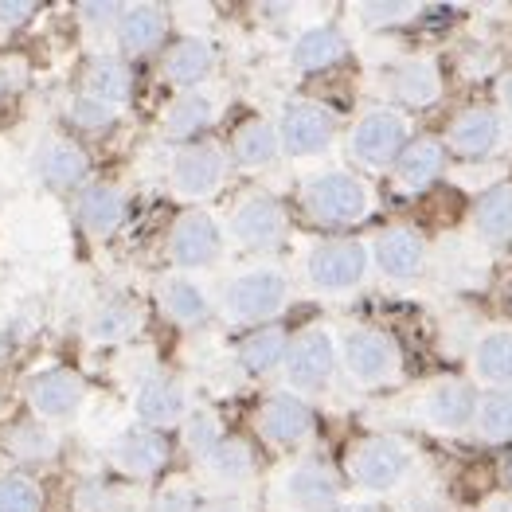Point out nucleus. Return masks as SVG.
<instances>
[{"label":"nucleus","instance_id":"obj_37","mask_svg":"<svg viewBox=\"0 0 512 512\" xmlns=\"http://www.w3.org/2000/svg\"><path fill=\"white\" fill-rule=\"evenodd\" d=\"M4 450H8L16 462H24V466H47V462L59 458L63 438H59V430L40 423V419H24V423L8 427Z\"/></svg>","mask_w":512,"mask_h":512},{"label":"nucleus","instance_id":"obj_9","mask_svg":"<svg viewBox=\"0 0 512 512\" xmlns=\"http://www.w3.org/2000/svg\"><path fill=\"white\" fill-rule=\"evenodd\" d=\"M344 497V473L317 454L290 458L270 485V501L278 512H333Z\"/></svg>","mask_w":512,"mask_h":512},{"label":"nucleus","instance_id":"obj_11","mask_svg":"<svg viewBox=\"0 0 512 512\" xmlns=\"http://www.w3.org/2000/svg\"><path fill=\"white\" fill-rule=\"evenodd\" d=\"M372 239V266L387 286H419L434 270V243L415 223H387Z\"/></svg>","mask_w":512,"mask_h":512},{"label":"nucleus","instance_id":"obj_2","mask_svg":"<svg viewBox=\"0 0 512 512\" xmlns=\"http://www.w3.org/2000/svg\"><path fill=\"white\" fill-rule=\"evenodd\" d=\"M290 301H294L290 270L274 258H255L223 278V286L215 290V313L223 325L251 333V329L278 325V317L290 309Z\"/></svg>","mask_w":512,"mask_h":512},{"label":"nucleus","instance_id":"obj_41","mask_svg":"<svg viewBox=\"0 0 512 512\" xmlns=\"http://www.w3.org/2000/svg\"><path fill=\"white\" fill-rule=\"evenodd\" d=\"M180 434H184V446H188L192 458H204L212 446H219V442L227 438V430H223V423H219V415H215L212 407H200V403H196V411L184 419Z\"/></svg>","mask_w":512,"mask_h":512},{"label":"nucleus","instance_id":"obj_10","mask_svg":"<svg viewBox=\"0 0 512 512\" xmlns=\"http://www.w3.org/2000/svg\"><path fill=\"white\" fill-rule=\"evenodd\" d=\"M274 126H278V137H282V153L290 161H301V165L305 161H325L344 141L337 110L317 102V98H301V94L282 102Z\"/></svg>","mask_w":512,"mask_h":512},{"label":"nucleus","instance_id":"obj_18","mask_svg":"<svg viewBox=\"0 0 512 512\" xmlns=\"http://www.w3.org/2000/svg\"><path fill=\"white\" fill-rule=\"evenodd\" d=\"M24 399L32 407V419L63 430L79 423V415L86 411V399H90V387L75 368H43L24 384Z\"/></svg>","mask_w":512,"mask_h":512},{"label":"nucleus","instance_id":"obj_45","mask_svg":"<svg viewBox=\"0 0 512 512\" xmlns=\"http://www.w3.org/2000/svg\"><path fill=\"white\" fill-rule=\"evenodd\" d=\"M493 106L501 110V118L509 122V133H512V67H505V71L493 79Z\"/></svg>","mask_w":512,"mask_h":512},{"label":"nucleus","instance_id":"obj_27","mask_svg":"<svg viewBox=\"0 0 512 512\" xmlns=\"http://www.w3.org/2000/svg\"><path fill=\"white\" fill-rule=\"evenodd\" d=\"M71 215L86 239H110L126 223V192L114 180H86L71 200Z\"/></svg>","mask_w":512,"mask_h":512},{"label":"nucleus","instance_id":"obj_46","mask_svg":"<svg viewBox=\"0 0 512 512\" xmlns=\"http://www.w3.org/2000/svg\"><path fill=\"white\" fill-rule=\"evenodd\" d=\"M200 512H255L247 497H208Z\"/></svg>","mask_w":512,"mask_h":512},{"label":"nucleus","instance_id":"obj_23","mask_svg":"<svg viewBox=\"0 0 512 512\" xmlns=\"http://www.w3.org/2000/svg\"><path fill=\"white\" fill-rule=\"evenodd\" d=\"M446 172H450V153H446L442 137H438V133H419V137L403 149V157L395 161V169H391V188H395L399 196L415 200V196L430 192Z\"/></svg>","mask_w":512,"mask_h":512},{"label":"nucleus","instance_id":"obj_43","mask_svg":"<svg viewBox=\"0 0 512 512\" xmlns=\"http://www.w3.org/2000/svg\"><path fill=\"white\" fill-rule=\"evenodd\" d=\"M122 16H126V4H118V0H94V4H79V20H83L86 32H118V24H122Z\"/></svg>","mask_w":512,"mask_h":512},{"label":"nucleus","instance_id":"obj_35","mask_svg":"<svg viewBox=\"0 0 512 512\" xmlns=\"http://www.w3.org/2000/svg\"><path fill=\"white\" fill-rule=\"evenodd\" d=\"M434 270L442 282H450L458 290H473L485 282L489 251L481 243H473L470 235H446L434 243Z\"/></svg>","mask_w":512,"mask_h":512},{"label":"nucleus","instance_id":"obj_17","mask_svg":"<svg viewBox=\"0 0 512 512\" xmlns=\"http://www.w3.org/2000/svg\"><path fill=\"white\" fill-rule=\"evenodd\" d=\"M129 411H133V423L169 434V430L184 427V419L196 411V395H192L188 380H180L172 372H149L133 387Z\"/></svg>","mask_w":512,"mask_h":512},{"label":"nucleus","instance_id":"obj_8","mask_svg":"<svg viewBox=\"0 0 512 512\" xmlns=\"http://www.w3.org/2000/svg\"><path fill=\"white\" fill-rule=\"evenodd\" d=\"M337 376H341V341L333 325H305L298 333H290L278 384L313 403L337 384Z\"/></svg>","mask_w":512,"mask_h":512},{"label":"nucleus","instance_id":"obj_31","mask_svg":"<svg viewBox=\"0 0 512 512\" xmlns=\"http://www.w3.org/2000/svg\"><path fill=\"white\" fill-rule=\"evenodd\" d=\"M32 169L51 192H79L86 184V172H90V157H86V149L79 141L51 133L36 145Z\"/></svg>","mask_w":512,"mask_h":512},{"label":"nucleus","instance_id":"obj_49","mask_svg":"<svg viewBox=\"0 0 512 512\" xmlns=\"http://www.w3.org/2000/svg\"><path fill=\"white\" fill-rule=\"evenodd\" d=\"M501 489L512 493V450H505V458H501Z\"/></svg>","mask_w":512,"mask_h":512},{"label":"nucleus","instance_id":"obj_21","mask_svg":"<svg viewBox=\"0 0 512 512\" xmlns=\"http://www.w3.org/2000/svg\"><path fill=\"white\" fill-rule=\"evenodd\" d=\"M200 485L212 497H243V489H251L258 477V458L247 438L227 434L219 446H212L204 458H196Z\"/></svg>","mask_w":512,"mask_h":512},{"label":"nucleus","instance_id":"obj_28","mask_svg":"<svg viewBox=\"0 0 512 512\" xmlns=\"http://www.w3.org/2000/svg\"><path fill=\"white\" fill-rule=\"evenodd\" d=\"M219 114H223V102H219L215 90H184V94L172 98L165 106V114H161V137L172 141L176 149L180 145H196L219 122Z\"/></svg>","mask_w":512,"mask_h":512},{"label":"nucleus","instance_id":"obj_12","mask_svg":"<svg viewBox=\"0 0 512 512\" xmlns=\"http://www.w3.org/2000/svg\"><path fill=\"white\" fill-rule=\"evenodd\" d=\"M227 239L247 255H274L290 239V212L274 192L251 188L227 212Z\"/></svg>","mask_w":512,"mask_h":512},{"label":"nucleus","instance_id":"obj_25","mask_svg":"<svg viewBox=\"0 0 512 512\" xmlns=\"http://www.w3.org/2000/svg\"><path fill=\"white\" fill-rule=\"evenodd\" d=\"M352 51V40L341 24L333 20H321V24H309L301 28L298 36L286 47V63L298 71V75H325L333 67H341Z\"/></svg>","mask_w":512,"mask_h":512},{"label":"nucleus","instance_id":"obj_24","mask_svg":"<svg viewBox=\"0 0 512 512\" xmlns=\"http://www.w3.org/2000/svg\"><path fill=\"white\" fill-rule=\"evenodd\" d=\"M157 305L176 329H204L215 317V294L184 270H169L157 278Z\"/></svg>","mask_w":512,"mask_h":512},{"label":"nucleus","instance_id":"obj_14","mask_svg":"<svg viewBox=\"0 0 512 512\" xmlns=\"http://www.w3.org/2000/svg\"><path fill=\"white\" fill-rule=\"evenodd\" d=\"M438 137H442L450 161L477 165V161H489L501 153V145L509 137V122L501 118V110L493 102H466L446 118Z\"/></svg>","mask_w":512,"mask_h":512},{"label":"nucleus","instance_id":"obj_1","mask_svg":"<svg viewBox=\"0 0 512 512\" xmlns=\"http://www.w3.org/2000/svg\"><path fill=\"white\" fill-rule=\"evenodd\" d=\"M298 204L313 227L348 235V227H360L376 215L380 192L372 176L356 172L352 165H317L301 176Z\"/></svg>","mask_w":512,"mask_h":512},{"label":"nucleus","instance_id":"obj_20","mask_svg":"<svg viewBox=\"0 0 512 512\" xmlns=\"http://www.w3.org/2000/svg\"><path fill=\"white\" fill-rule=\"evenodd\" d=\"M172 458V442L169 434L161 430H149L141 423H129L126 430H118L106 446V462L110 470L126 481H153L157 473H165Z\"/></svg>","mask_w":512,"mask_h":512},{"label":"nucleus","instance_id":"obj_40","mask_svg":"<svg viewBox=\"0 0 512 512\" xmlns=\"http://www.w3.org/2000/svg\"><path fill=\"white\" fill-rule=\"evenodd\" d=\"M0 512H43V485L28 470L0 473Z\"/></svg>","mask_w":512,"mask_h":512},{"label":"nucleus","instance_id":"obj_36","mask_svg":"<svg viewBox=\"0 0 512 512\" xmlns=\"http://www.w3.org/2000/svg\"><path fill=\"white\" fill-rule=\"evenodd\" d=\"M286 348H290V333H286L282 325L251 329L243 341L235 344V364H239V372L251 376V380H270V376L282 372Z\"/></svg>","mask_w":512,"mask_h":512},{"label":"nucleus","instance_id":"obj_47","mask_svg":"<svg viewBox=\"0 0 512 512\" xmlns=\"http://www.w3.org/2000/svg\"><path fill=\"white\" fill-rule=\"evenodd\" d=\"M473 512H512V493L509 489H493V493H485V497L477 501Z\"/></svg>","mask_w":512,"mask_h":512},{"label":"nucleus","instance_id":"obj_6","mask_svg":"<svg viewBox=\"0 0 512 512\" xmlns=\"http://www.w3.org/2000/svg\"><path fill=\"white\" fill-rule=\"evenodd\" d=\"M337 341H341L344 384H352L356 391H391L403 384L407 360H403V344L395 341L391 329L356 321L337 329Z\"/></svg>","mask_w":512,"mask_h":512},{"label":"nucleus","instance_id":"obj_33","mask_svg":"<svg viewBox=\"0 0 512 512\" xmlns=\"http://www.w3.org/2000/svg\"><path fill=\"white\" fill-rule=\"evenodd\" d=\"M169 40V8L165 4H126V16L114 32L122 59H145Z\"/></svg>","mask_w":512,"mask_h":512},{"label":"nucleus","instance_id":"obj_26","mask_svg":"<svg viewBox=\"0 0 512 512\" xmlns=\"http://www.w3.org/2000/svg\"><path fill=\"white\" fill-rule=\"evenodd\" d=\"M466 235H470L473 243H481L485 251H505V247H512V176L493 180L489 188H481L473 196Z\"/></svg>","mask_w":512,"mask_h":512},{"label":"nucleus","instance_id":"obj_32","mask_svg":"<svg viewBox=\"0 0 512 512\" xmlns=\"http://www.w3.org/2000/svg\"><path fill=\"white\" fill-rule=\"evenodd\" d=\"M129 94H133V75H129V63L122 55H94L83 67L79 98L110 110L114 118H122L129 106Z\"/></svg>","mask_w":512,"mask_h":512},{"label":"nucleus","instance_id":"obj_44","mask_svg":"<svg viewBox=\"0 0 512 512\" xmlns=\"http://www.w3.org/2000/svg\"><path fill=\"white\" fill-rule=\"evenodd\" d=\"M40 4L36 0H0V32H16V28H28L36 20Z\"/></svg>","mask_w":512,"mask_h":512},{"label":"nucleus","instance_id":"obj_34","mask_svg":"<svg viewBox=\"0 0 512 512\" xmlns=\"http://www.w3.org/2000/svg\"><path fill=\"white\" fill-rule=\"evenodd\" d=\"M227 157L239 172H270L286 153H282V137L274 118H247L231 133Z\"/></svg>","mask_w":512,"mask_h":512},{"label":"nucleus","instance_id":"obj_42","mask_svg":"<svg viewBox=\"0 0 512 512\" xmlns=\"http://www.w3.org/2000/svg\"><path fill=\"white\" fill-rule=\"evenodd\" d=\"M200 489L192 485V481H184V477H172L165 481L157 493H153V512H200Z\"/></svg>","mask_w":512,"mask_h":512},{"label":"nucleus","instance_id":"obj_30","mask_svg":"<svg viewBox=\"0 0 512 512\" xmlns=\"http://www.w3.org/2000/svg\"><path fill=\"white\" fill-rule=\"evenodd\" d=\"M141 329H145V305L122 290L94 301L83 321V337L90 344H129Z\"/></svg>","mask_w":512,"mask_h":512},{"label":"nucleus","instance_id":"obj_4","mask_svg":"<svg viewBox=\"0 0 512 512\" xmlns=\"http://www.w3.org/2000/svg\"><path fill=\"white\" fill-rule=\"evenodd\" d=\"M415 137H419L415 114L391 102H368L344 129V165L364 176H391L395 161Z\"/></svg>","mask_w":512,"mask_h":512},{"label":"nucleus","instance_id":"obj_29","mask_svg":"<svg viewBox=\"0 0 512 512\" xmlns=\"http://www.w3.org/2000/svg\"><path fill=\"white\" fill-rule=\"evenodd\" d=\"M215 67H219L215 43L208 40V36H196V32L172 40L169 47H165V55H161V75H165V83L176 86L180 94H184V90H204V83L215 75Z\"/></svg>","mask_w":512,"mask_h":512},{"label":"nucleus","instance_id":"obj_19","mask_svg":"<svg viewBox=\"0 0 512 512\" xmlns=\"http://www.w3.org/2000/svg\"><path fill=\"white\" fill-rule=\"evenodd\" d=\"M442 94H446V75H442L438 55H430V51H411L387 67V98H391V106H399L407 114L438 106Z\"/></svg>","mask_w":512,"mask_h":512},{"label":"nucleus","instance_id":"obj_16","mask_svg":"<svg viewBox=\"0 0 512 512\" xmlns=\"http://www.w3.org/2000/svg\"><path fill=\"white\" fill-rule=\"evenodd\" d=\"M255 434L262 446L282 450V454H298L313 442L317 434V415L313 403L301 399L286 387H274L258 399L255 407Z\"/></svg>","mask_w":512,"mask_h":512},{"label":"nucleus","instance_id":"obj_15","mask_svg":"<svg viewBox=\"0 0 512 512\" xmlns=\"http://www.w3.org/2000/svg\"><path fill=\"white\" fill-rule=\"evenodd\" d=\"M227 251V223L208 208H184L172 219L169 239H165V255L172 270L184 274H200L212 270Z\"/></svg>","mask_w":512,"mask_h":512},{"label":"nucleus","instance_id":"obj_7","mask_svg":"<svg viewBox=\"0 0 512 512\" xmlns=\"http://www.w3.org/2000/svg\"><path fill=\"white\" fill-rule=\"evenodd\" d=\"M477 403H481V387L466 372H438L415 387L411 419L434 438H470Z\"/></svg>","mask_w":512,"mask_h":512},{"label":"nucleus","instance_id":"obj_39","mask_svg":"<svg viewBox=\"0 0 512 512\" xmlns=\"http://www.w3.org/2000/svg\"><path fill=\"white\" fill-rule=\"evenodd\" d=\"M419 12H423V4H411V0H364V4H352V20L364 32L403 28V24L419 20Z\"/></svg>","mask_w":512,"mask_h":512},{"label":"nucleus","instance_id":"obj_48","mask_svg":"<svg viewBox=\"0 0 512 512\" xmlns=\"http://www.w3.org/2000/svg\"><path fill=\"white\" fill-rule=\"evenodd\" d=\"M333 512H387L380 501H368V497H344Z\"/></svg>","mask_w":512,"mask_h":512},{"label":"nucleus","instance_id":"obj_13","mask_svg":"<svg viewBox=\"0 0 512 512\" xmlns=\"http://www.w3.org/2000/svg\"><path fill=\"white\" fill-rule=\"evenodd\" d=\"M231 169L235 165L219 141L180 145L169 161V192L188 208H204L208 200H215L227 188Z\"/></svg>","mask_w":512,"mask_h":512},{"label":"nucleus","instance_id":"obj_3","mask_svg":"<svg viewBox=\"0 0 512 512\" xmlns=\"http://www.w3.org/2000/svg\"><path fill=\"white\" fill-rule=\"evenodd\" d=\"M423 473V454L407 434H360L348 454H344V481L368 497V501H387L407 493Z\"/></svg>","mask_w":512,"mask_h":512},{"label":"nucleus","instance_id":"obj_5","mask_svg":"<svg viewBox=\"0 0 512 512\" xmlns=\"http://www.w3.org/2000/svg\"><path fill=\"white\" fill-rule=\"evenodd\" d=\"M368 235H325L301 251V282L317 298H352L372 282Z\"/></svg>","mask_w":512,"mask_h":512},{"label":"nucleus","instance_id":"obj_22","mask_svg":"<svg viewBox=\"0 0 512 512\" xmlns=\"http://www.w3.org/2000/svg\"><path fill=\"white\" fill-rule=\"evenodd\" d=\"M466 376L481 391L512 387V321H485L466 344Z\"/></svg>","mask_w":512,"mask_h":512},{"label":"nucleus","instance_id":"obj_38","mask_svg":"<svg viewBox=\"0 0 512 512\" xmlns=\"http://www.w3.org/2000/svg\"><path fill=\"white\" fill-rule=\"evenodd\" d=\"M470 438L481 442V446L512 450V387H505V391H481Z\"/></svg>","mask_w":512,"mask_h":512}]
</instances>
